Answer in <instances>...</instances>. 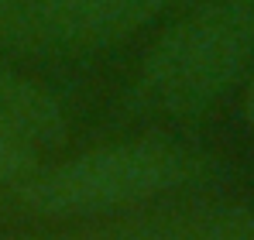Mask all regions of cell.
<instances>
[{
  "label": "cell",
  "mask_w": 254,
  "mask_h": 240,
  "mask_svg": "<svg viewBox=\"0 0 254 240\" xmlns=\"http://www.w3.org/2000/svg\"><path fill=\"white\" fill-rule=\"evenodd\" d=\"M35 165H38V155L21 151V148H10V144H0V185L21 179V175L31 172Z\"/></svg>",
  "instance_id": "cell-6"
},
{
  "label": "cell",
  "mask_w": 254,
  "mask_h": 240,
  "mask_svg": "<svg viewBox=\"0 0 254 240\" xmlns=\"http://www.w3.org/2000/svg\"><path fill=\"white\" fill-rule=\"evenodd\" d=\"M38 240H42V237H38Z\"/></svg>",
  "instance_id": "cell-9"
},
{
  "label": "cell",
  "mask_w": 254,
  "mask_h": 240,
  "mask_svg": "<svg viewBox=\"0 0 254 240\" xmlns=\"http://www.w3.org/2000/svg\"><path fill=\"white\" fill-rule=\"evenodd\" d=\"M65 110L42 82L0 65V144L42 155L65 141Z\"/></svg>",
  "instance_id": "cell-5"
},
{
  "label": "cell",
  "mask_w": 254,
  "mask_h": 240,
  "mask_svg": "<svg viewBox=\"0 0 254 240\" xmlns=\"http://www.w3.org/2000/svg\"><path fill=\"white\" fill-rule=\"evenodd\" d=\"M216 165L169 137H137L83 151L59 165H35L14 182L0 185V199L24 213L55 220L121 216L179 189L206 182Z\"/></svg>",
  "instance_id": "cell-1"
},
{
  "label": "cell",
  "mask_w": 254,
  "mask_h": 240,
  "mask_svg": "<svg viewBox=\"0 0 254 240\" xmlns=\"http://www.w3.org/2000/svg\"><path fill=\"white\" fill-rule=\"evenodd\" d=\"M42 240H254V213L223 202L162 206L137 216L107 220L89 230L83 227Z\"/></svg>",
  "instance_id": "cell-4"
},
{
  "label": "cell",
  "mask_w": 254,
  "mask_h": 240,
  "mask_svg": "<svg viewBox=\"0 0 254 240\" xmlns=\"http://www.w3.org/2000/svg\"><path fill=\"white\" fill-rule=\"evenodd\" d=\"M186 0H10L0 10V52L69 59L134 38Z\"/></svg>",
  "instance_id": "cell-3"
},
{
  "label": "cell",
  "mask_w": 254,
  "mask_h": 240,
  "mask_svg": "<svg viewBox=\"0 0 254 240\" xmlns=\"http://www.w3.org/2000/svg\"><path fill=\"white\" fill-rule=\"evenodd\" d=\"M254 65V0H199L148 48L127 89L137 117L192 120Z\"/></svg>",
  "instance_id": "cell-2"
},
{
  "label": "cell",
  "mask_w": 254,
  "mask_h": 240,
  "mask_svg": "<svg viewBox=\"0 0 254 240\" xmlns=\"http://www.w3.org/2000/svg\"><path fill=\"white\" fill-rule=\"evenodd\" d=\"M244 120L254 127V65H251V72L244 76Z\"/></svg>",
  "instance_id": "cell-7"
},
{
  "label": "cell",
  "mask_w": 254,
  "mask_h": 240,
  "mask_svg": "<svg viewBox=\"0 0 254 240\" xmlns=\"http://www.w3.org/2000/svg\"><path fill=\"white\" fill-rule=\"evenodd\" d=\"M7 3H10V0H0V10H3V7H7Z\"/></svg>",
  "instance_id": "cell-8"
}]
</instances>
